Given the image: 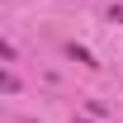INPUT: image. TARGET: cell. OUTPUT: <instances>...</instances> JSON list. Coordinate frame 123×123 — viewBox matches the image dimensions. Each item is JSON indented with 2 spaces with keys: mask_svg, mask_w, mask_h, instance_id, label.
<instances>
[{
  "mask_svg": "<svg viewBox=\"0 0 123 123\" xmlns=\"http://www.w3.org/2000/svg\"><path fill=\"white\" fill-rule=\"evenodd\" d=\"M66 52H71V62H80V66H99V62H95V57H90V52H85V47H76V43L66 47Z\"/></svg>",
  "mask_w": 123,
  "mask_h": 123,
  "instance_id": "cell-1",
  "label": "cell"
},
{
  "mask_svg": "<svg viewBox=\"0 0 123 123\" xmlns=\"http://www.w3.org/2000/svg\"><path fill=\"white\" fill-rule=\"evenodd\" d=\"M109 19H114V24H123V5H114V10H109Z\"/></svg>",
  "mask_w": 123,
  "mask_h": 123,
  "instance_id": "cell-2",
  "label": "cell"
},
{
  "mask_svg": "<svg viewBox=\"0 0 123 123\" xmlns=\"http://www.w3.org/2000/svg\"><path fill=\"white\" fill-rule=\"evenodd\" d=\"M76 123H95V118H76Z\"/></svg>",
  "mask_w": 123,
  "mask_h": 123,
  "instance_id": "cell-3",
  "label": "cell"
}]
</instances>
